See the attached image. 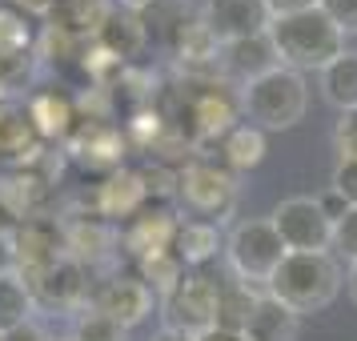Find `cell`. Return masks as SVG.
<instances>
[{
  "label": "cell",
  "instance_id": "obj_1",
  "mask_svg": "<svg viewBox=\"0 0 357 341\" xmlns=\"http://www.w3.org/2000/svg\"><path fill=\"white\" fill-rule=\"evenodd\" d=\"M341 285H345V269L333 253H285L265 293H273L281 305L305 317V313H321L333 305Z\"/></svg>",
  "mask_w": 357,
  "mask_h": 341
},
{
  "label": "cell",
  "instance_id": "obj_2",
  "mask_svg": "<svg viewBox=\"0 0 357 341\" xmlns=\"http://www.w3.org/2000/svg\"><path fill=\"white\" fill-rule=\"evenodd\" d=\"M269 40L277 49V61L293 73H321L345 52V36L321 8L293 13V17L269 20Z\"/></svg>",
  "mask_w": 357,
  "mask_h": 341
},
{
  "label": "cell",
  "instance_id": "obj_3",
  "mask_svg": "<svg viewBox=\"0 0 357 341\" xmlns=\"http://www.w3.org/2000/svg\"><path fill=\"white\" fill-rule=\"evenodd\" d=\"M309 109V84L305 73H293V68H273L257 81L241 84V113L245 121H253L265 132H281L293 129L297 121H305Z\"/></svg>",
  "mask_w": 357,
  "mask_h": 341
},
{
  "label": "cell",
  "instance_id": "obj_4",
  "mask_svg": "<svg viewBox=\"0 0 357 341\" xmlns=\"http://www.w3.org/2000/svg\"><path fill=\"white\" fill-rule=\"evenodd\" d=\"M221 293L225 285L205 269H185L173 289L161 297V329H177L189 338H201L221 325Z\"/></svg>",
  "mask_w": 357,
  "mask_h": 341
},
{
  "label": "cell",
  "instance_id": "obj_5",
  "mask_svg": "<svg viewBox=\"0 0 357 341\" xmlns=\"http://www.w3.org/2000/svg\"><path fill=\"white\" fill-rule=\"evenodd\" d=\"M285 241H281V233L273 229L269 217H253V221H237V225L229 229L225 237V261L233 277L245 281V285H253V289H265L269 285V277L277 273V265L285 261Z\"/></svg>",
  "mask_w": 357,
  "mask_h": 341
},
{
  "label": "cell",
  "instance_id": "obj_6",
  "mask_svg": "<svg viewBox=\"0 0 357 341\" xmlns=\"http://www.w3.org/2000/svg\"><path fill=\"white\" fill-rule=\"evenodd\" d=\"M177 197H181V205L189 213H197L201 221L221 225V221H229L237 213L241 189H237L233 169L213 165L205 157H193L185 169H177Z\"/></svg>",
  "mask_w": 357,
  "mask_h": 341
},
{
  "label": "cell",
  "instance_id": "obj_7",
  "mask_svg": "<svg viewBox=\"0 0 357 341\" xmlns=\"http://www.w3.org/2000/svg\"><path fill=\"white\" fill-rule=\"evenodd\" d=\"M29 289H33V301L40 309H56V313H81L93 297V281H89V265L77 261L73 253H61V257L45 265L40 273L24 277Z\"/></svg>",
  "mask_w": 357,
  "mask_h": 341
},
{
  "label": "cell",
  "instance_id": "obj_8",
  "mask_svg": "<svg viewBox=\"0 0 357 341\" xmlns=\"http://www.w3.org/2000/svg\"><path fill=\"white\" fill-rule=\"evenodd\" d=\"M273 229L289 253H329L333 249V221L325 217L317 197H289L273 209Z\"/></svg>",
  "mask_w": 357,
  "mask_h": 341
},
{
  "label": "cell",
  "instance_id": "obj_9",
  "mask_svg": "<svg viewBox=\"0 0 357 341\" xmlns=\"http://www.w3.org/2000/svg\"><path fill=\"white\" fill-rule=\"evenodd\" d=\"M89 305L97 309V313H105V317H113L121 329H137L153 313L157 293L149 289L137 273H113V277H105L100 285H93Z\"/></svg>",
  "mask_w": 357,
  "mask_h": 341
},
{
  "label": "cell",
  "instance_id": "obj_10",
  "mask_svg": "<svg viewBox=\"0 0 357 341\" xmlns=\"http://www.w3.org/2000/svg\"><path fill=\"white\" fill-rule=\"evenodd\" d=\"M65 149L81 165H89V169H109V173H116L121 161H125L129 141H125V132L116 129L109 116H89V121L81 116L73 137L65 141Z\"/></svg>",
  "mask_w": 357,
  "mask_h": 341
},
{
  "label": "cell",
  "instance_id": "obj_11",
  "mask_svg": "<svg viewBox=\"0 0 357 341\" xmlns=\"http://www.w3.org/2000/svg\"><path fill=\"white\" fill-rule=\"evenodd\" d=\"M201 20L221 45L245 40V36L269 33V4L265 0H205L201 4Z\"/></svg>",
  "mask_w": 357,
  "mask_h": 341
},
{
  "label": "cell",
  "instance_id": "obj_12",
  "mask_svg": "<svg viewBox=\"0 0 357 341\" xmlns=\"http://www.w3.org/2000/svg\"><path fill=\"white\" fill-rule=\"evenodd\" d=\"M201 93H193V129H197V145H209L225 137L233 125H241V89L229 93V81H213V84H197Z\"/></svg>",
  "mask_w": 357,
  "mask_h": 341
},
{
  "label": "cell",
  "instance_id": "obj_13",
  "mask_svg": "<svg viewBox=\"0 0 357 341\" xmlns=\"http://www.w3.org/2000/svg\"><path fill=\"white\" fill-rule=\"evenodd\" d=\"M13 241H17V261H20L17 273L33 277L65 253V229H61L56 217H29V221H20Z\"/></svg>",
  "mask_w": 357,
  "mask_h": 341
},
{
  "label": "cell",
  "instance_id": "obj_14",
  "mask_svg": "<svg viewBox=\"0 0 357 341\" xmlns=\"http://www.w3.org/2000/svg\"><path fill=\"white\" fill-rule=\"evenodd\" d=\"M40 153H45V137L36 132L29 105L17 97H4L0 100V161L29 165Z\"/></svg>",
  "mask_w": 357,
  "mask_h": 341
},
{
  "label": "cell",
  "instance_id": "obj_15",
  "mask_svg": "<svg viewBox=\"0 0 357 341\" xmlns=\"http://www.w3.org/2000/svg\"><path fill=\"white\" fill-rule=\"evenodd\" d=\"M149 201V185L145 177H141V169H116V173H109V177L97 185V213L105 217V221H121V217H137V213L145 209Z\"/></svg>",
  "mask_w": 357,
  "mask_h": 341
},
{
  "label": "cell",
  "instance_id": "obj_16",
  "mask_svg": "<svg viewBox=\"0 0 357 341\" xmlns=\"http://www.w3.org/2000/svg\"><path fill=\"white\" fill-rule=\"evenodd\" d=\"M273 68H281V61H277V49L269 40V33L221 45V73H225V81H237V89L265 77V73H273Z\"/></svg>",
  "mask_w": 357,
  "mask_h": 341
},
{
  "label": "cell",
  "instance_id": "obj_17",
  "mask_svg": "<svg viewBox=\"0 0 357 341\" xmlns=\"http://www.w3.org/2000/svg\"><path fill=\"white\" fill-rule=\"evenodd\" d=\"M29 116H33L36 132L45 137V145L49 141L65 145L68 137H73V129H77V121H81V109L61 89H40V93L29 97Z\"/></svg>",
  "mask_w": 357,
  "mask_h": 341
},
{
  "label": "cell",
  "instance_id": "obj_18",
  "mask_svg": "<svg viewBox=\"0 0 357 341\" xmlns=\"http://www.w3.org/2000/svg\"><path fill=\"white\" fill-rule=\"evenodd\" d=\"M177 217L173 209H165L161 201H149L145 209L132 217L129 233H125V245H129L132 257H145V253H157V249H173V233H177Z\"/></svg>",
  "mask_w": 357,
  "mask_h": 341
},
{
  "label": "cell",
  "instance_id": "obj_19",
  "mask_svg": "<svg viewBox=\"0 0 357 341\" xmlns=\"http://www.w3.org/2000/svg\"><path fill=\"white\" fill-rule=\"evenodd\" d=\"M241 333L249 341H297V333H301V317H297L289 305H281L273 293H261Z\"/></svg>",
  "mask_w": 357,
  "mask_h": 341
},
{
  "label": "cell",
  "instance_id": "obj_20",
  "mask_svg": "<svg viewBox=\"0 0 357 341\" xmlns=\"http://www.w3.org/2000/svg\"><path fill=\"white\" fill-rule=\"evenodd\" d=\"M97 45L113 52L121 65H129L132 56H141V52H145L149 29H145V20L137 17V13H125V8H116V4H113V13H109V20H105Z\"/></svg>",
  "mask_w": 357,
  "mask_h": 341
},
{
  "label": "cell",
  "instance_id": "obj_21",
  "mask_svg": "<svg viewBox=\"0 0 357 341\" xmlns=\"http://www.w3.org/2000/svg\"><path fill=\"white\" fill-rule=\"evenodd\" d=\"M217 249H225V241H221V229L213 221L193 217V221H181L177 233H173V253L181 257L185 269H205L217 257Z\"/></svg>",
  "mask_w": 357,
  "mask_h": 341
},
{
  "label": "cell",
  "instance_id": "obj_22",
  "mask_svg": "<svg viewBox=\"0 0 357 341\" xmlns=\"http://www.w3.org/2000/svg\"><path fill=\"white\" fill-rule=\"evenodd\" d=\"M109 13H113L109 0H56L49 24H56V29H65V33L93 45L100 36V29H105V20H109Z\"/></svg>",
  "mask_w": 357,
  "mask_h": 341
},
{
  "label": "cell",
  "instance_id": "obj_23",
  "mask_svg": "<svg viewBox=\"0 0 357 341\" xmlns=\"http://www.w3.org/2000/svg\"><path fill=\"white\" fill-rule=\"evenodd\" d=\"M269 153V141H265V129H257L253 121H241L221 137V165L233 169V173H249L257 169Z\"/></svg>",
  "mask_w": 357,
  "mask_h": 341
},
{
  "label": "cell",
  "instance_id": "obj_24",
  "mask_svg": "<svg viewBox=\"0 0 357 341\" xmlns=\"http://www.w3.org/2000/svg\"><path fill=\"white\" fill-rule=\"evenodd\" d=\"M65 253H73L77 261L93 265V261L109 257V245H113V229L105 217H81V221H65Z\"/></svg>",
  "mask_w": 357,
  "mask_h": 341
},
{
  "label": "cell",
  "instance_id": "obj_25",
  "mask_svg": "<svg viewBox=\"0 0 357 341\" xmlns=\"http://www.w3.org/2000/svg\"><path fill=\"white\" fill-rule=\"evenodd\" d=\"M321 97L337 109V113H354L357 109V52H341L333 65H325L321 73Z\"/></svg>",
  "mask_w": 357,
  "mask_h": 341
},
{
  "label": "cell",
  "instance_id": "obj_26",
  "mask_svg": "<svg viewBox=\"0 0 357 341\" xmlns=\"http://www.w3.org/2000/svg\"><path fill=\"white\" fill-rule=\"evenodd\" d=\"M36 313V301H33V289L20 273H4L0 277V338L8 329L24 325L29 317Z\"/></svg>",
  "mask_w": 357,
  "mask_h": 341
},
{
  "label": "cell",
  "instance_id": "obj_27",
  "mask_svg": "<svg viewBox=\"0 0 357 341\" xmlns=\"http://www.w3.org/2000/svg\"><path fill=\"white\" fill-rule=\"evenodd\" d=\"M197 17H201V13H197ZM197 17H193V4H189V0H157V4H153L141 20H145L149 36L157 33L165 45L173 49V45H177V36L185 33Z\"/></svg>",
  "mask_w": 357,
  "mask_h": 341
},
{
  "label": "cell",
  "instance_id": "obj_28",
  "mask_svg": "<svg viewBox=\"0 0 357 341\" xmlns=\"http://www.w3.org/2000/svg\"><path fill=\"white\" fill-rule=\"evenodd\" d=\"M137 261H141V273L137 277H141L157 297H165V293L185 277V265H181V257L173 249H157V253H145V257H137Z\"/></svg>",
  "mask_w": 357,
  "mask_h": 341
},
{
  "label": "cell",
  "instance_id": "obj_29",
  "mask_svg": "<svg viewBox=\"0 0 357 341\" xmlns=\"http://www.w3.org/2000/svg\"><path fill=\"white\" fill-rule=\"evenodd\" d=\"M261 293L253 285H245V281H229L225 293H221V329H245L249 321V313L257 305Z\"/></svg>",
  "mask_w": 357,
  "mask_h": 341
},
{
  "label": "cell",
  "instance_id": "obj_30",
  "mask_svg": "<svg viewBox=\"0 0 357 341\" xmlns=\"http://www.w3.org/2000/svg\"><path fill=\"white\" fill-rule=\"evenodd\" d=\"M20 52H36L29 17L17 8H0V56H20Z\"/></svg>",
  "mask_w": 357,
  "mask_h": 341
},
{
  "label": "cell",
  "instance_id": "obj_31",
  "mask_svg": "<svg viewBox=\"0 0 357 341\" xmlns=\"http://www.w3.org/2000/svg\"><path fill=\"white\" fill-rule=\"evenodd\" d=\"M73 341H129V329H121L113 317L84 305L77 313V321H73Z\"/></svg>",
  "mask_w": 357,
  "mask_h": 341
},
{
  "label": "cell",
  "instance_id": "obj_32",
  "mask_svg": "<svg viewBox=\"0 0 357 341\" xmlns=\"http://www.w3.org/2000/svg\"><path fill=\"white\" fill-rule=\"evenodd\" d=\"M333 257H345L349 265L357 261V209H349L341 221H333V249H329Z\"/></svg>",
  "mask_w": 357,
  "mask_h": 341
},
{
  "label": "cell",
  "instance_id": "obj_33",
  "mask_svg": "<svg viewBox=\"0 0 357 341\" xmlns=\"http://www.w3.org/2000/svg\"><path fill=\"white\" fill-rule=\"evenodd\" d=\"M333 149H337V161H357V109L341 113L337 129H333Z\"/></svg>",
  "mask_w": 357,
  "mask_h": 341
},
{
  "label": "cell",
  "instance_id": "obj_34",
  "mask_svg": "<svg viewBox=\"0 0 357 341\" xmlns=\"http://www.w3.org/2000/svg\"><path fill=\"white\" fill-rule=\"evenodd\" d=\"M317 8L337 24L341 36H357V0H321Z\"/></svg>",
  "mask_w": 357,
  "mask_h": 341
},
{
  "label": "cell",
  "instance_id": "obj_35",
  "mask_svg": "<svg viewBox=\"0 0 357 341\" xmlns=\"http://www.w3.org/2000/svg\"><path fill=\"white\" fill-rule=\"evenodd\" d=\"M329 189H337L345 197V205L357 209V161H337L333 165V181H329Z\"/></svg>",
  "mask_w": 357,
  "mask_h": 341
},
{
  "label": "cell",
  "instance_id": "obj_36",
  "mask_svg": "<svg viewBox=\"0 0 357 341\" xmlns=\"http://www.w3.org/2000/svg\"><path fill=\"white\" fill-rule=\"evenodd\" d=\"M0 341H52V338H49V329H45L40 321H36V317H29L24 325L8 329V333H4Z\"/></svg>",
  "mask_w": 357,
  "mask_h": 341
},
{
  "label": "cell",
  "instance_id": "obj_37",
  "mask_svg": "<svg viewBox=\"0 0 357 341\" xmlns=\"http://www.w3.org/2000/svg\"><path fill=\"white\" fill-rule=\"evenodd\" d=\"M269 4V17H293V13H309L317 8L321 0H265Z\"/></svg>",
  "mask_w": 357,
  "mask_h": 341
},
{
  "label": "cell",
  "instance_id": "obj_38",
  "mask_svg": "<svg viewBox=\"0 0 357 341\" xmlns=\"http://www.w3.org/2000/svg\"><path fill=\"white\" fill-rule=\"evenodd\" d=\"M317 201H321V209H325V217H329V221H341V217L349 213V205H345V197H341L337 189H325Z\"/></svg>",
  "mask_w": 357,
  "mask_h": 341
},
{
  "label": "cell",
  "instance_id": "obj_39",
  "mask_svg": "<svg viewBox=\"0 0 357 341\" xmlns=\"http://www.w3.org/2000/svg\"><path fill=\"white\" fill-rule=\"evenodd\" d=\"M17 241H13V233H0V277L4 273H17Z\"/></svg>",
  "mask_w": 357,
  "mask_h": 341
},
{
  "label": "cell",
  "instance_id": "obj_40",
  "mask_svg": "<svg viewBox=\"0 0 357 341\" xmlns=\"http://www.w3.org/2000/svg\"><path fill=\"white\" fill-rule=\"evenodd\" d=\"M8 4H17L24 17H52V8H56V0H8Z\"/></svg>",
  "mask_w": 357,
  "mask_h": 341
},
{
  "label": "cell",
  "instance_id": "obj_41",
  "mask_svg": "<svg viewBox=\"0 0 357 341\" xmlns=\"http://www.w3.org/2000/svg\"><path fill=\"white\" fill-rule=\"evenodd\" d=\"M20 229V217H17V209L0 197V233H17Z\"/></svg>",
  "mask_w": 357,
  "mask_h": 341
},
{
  "label": "cell",
  "instance_id": "obj_42",
  "mask_svg": "<svg viewBox=\"0 0 357 341\" xmlns=\"http://www.w3.org/2000/svg\"><path fill=\"white\" fill-rule=\"evenodd\" d=\"M197 341H249V338H245L241 329H221V325H217V329H209V333H201Z\"/></svg>",
  "mask_w": 357,
  "mask_h": 341
},
{
  "label": "cell",
  "instance_id": "obj_43",
  "mask_svg": "<svg viewBox=\"0 0 357 341\" xmlns=\"http://www.w3.org/2000/svg\"><path fill=\"white\" fill-rule=\"evenodd\" d=\"M153 4H157V0H116V8H125V13H137V17H145Z\"/></svg>",
  "mask_w": 357,
  "mask_h": 341
},
{
  "label": "cell",
  "instance_id": "obj_44",
  "mask_svg": "<svg viewBox=\"0 0 357 341\" xmlns=\"http://www.w3.org/2000/svg\"><path fill=\"white\" fill-rule=\"evenodd\" d=\"M149 341H197V338H189V333H177V329H157Z\"/></svg>",
  "mask_w": 357,
  "mask_h": 341
},
{
  "label": "cell",
  "instance_id": "obj_45",
  "mask_svg": "<svg viewBox=\"0 0 357 341\" xmlns=\"http://www.w3.org/2000/svg\"><path fill=\"white\" fill-rule=\"evenodd\" d=\"M345 289H349V301L357 305V261L349 265V273H345Z\"/></svg>",
  "mask_w": 357,
  "mask_h": 341
},
{
  "label": "cell",
  "instance_id": "obj_46",
  "mask_svg": "<svg viewBox=\"0 0 357 341\" xmlns=\"http://www.w3.org/2000/svg\"><path fill=\"white\" fill-rule=\"evenodd\" d=\"M4 97H13V93H8V89H4V84H0V100H4Z\"/></svg>",
  "mask_w": 357,
  "mask_h": 341
},
{
  "label": "cell",
  "instance_id": "obj_47",
  "mask_svg": "<svg viewBox=\"0 0 357 341\" xmlns=\"http://www.w3.org/2000/svg\"><path fill=\"white\" fill-rule=\"evenodd\" d=\"M61 341H73V338H61Z\"/></svg>",
  "mask_w": 357,
  "mask_h": 341
}]
</instances>
